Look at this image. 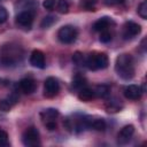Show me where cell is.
I'll return each instance as SVG.
<instances>
[{
    "label": "cell",
    "mask_w": 147,
    "mask_h": 147,
    "mask_svg": "<svg viewBox=\"0 0 147 147\" xmlns=\"http://www.w3.org/2000/svg\"><path fill=\"white\" fill-rule=\"evenodd\" d=\"M34 9H28V10H21L15 18L16 25L22 30H30L33 23L34 18Z\"/></svg>",
    "instance_id": "cell-4"
},
{
    "label": "cell",
    "mask_w": 147,
    "mask_h": 147,
    "mask_svg": "<svg viewBox=\"0 0 147 147\" xmlns=\"http://www.w3.org/2000/svg\"><path fill=\"white\" fill-rule=\"evenodd\" d=\"M22 57V51L18 46L6 45L2 48V62L6 65L15 64Z\"/></svg>",
    "instance_id": "cell-3"
},
{
    "label": "cell",
    "mask_w": 147,
    "mask_h": 147,
    "mask_svg": "<svg viewBox=\"0 0 147 147\" xmlns=\"http://www.w3.org/2000/svg\"><path fill=\"white\" fill-rule=\"evenodd\" d=\"M60 113L57 109L55 108H46L40 113V118L44 121V123L49 122V121H56V118L59 117Z\"/></svg>",
    "instance_id": "cell-14"
},
{
    "label": "cell",
    "mask_w": 147,
    "mask_h": 147,
    "mask_svg": "<svg viewBox=\"0 0 147 147\" xmlns=\"http://www.w3.org/2000/svg\"><path fill=\"white\" fill-rule=\"evenodd\" d=\"M11 103L7 100V99H2L0 100V110L1 111H9L11 109Z\"/></svg>",
    "instance_id": "cell-27"
},
{
    "label": "cell",
    "mask_w": 147,
    "mask_h": 147,
    "mask_svg": "<svg viewBox=\"0 0 147 147\" xmlns=\"http://www.w3.org/2000/svg\"><path fill=\"white\" fill-rule=\"evenodd\" d=\"M55 5H56V0H44L42 1L44 8L48 10H53L55 8Z\"/></svg>",
    "instance_id": "cell-28"
},
{
    "label": "cell",
    "mask_w": 147,
    "mask_h": 147,
    "mask_svg": "<svg viewBox=\"0 0 147 147\" xmlns=\"http://www.w3.org/2000/svg\"><path fill=\"white\" fill-rule=\"evenodd\" d=\"M140 32H141V26L138 23L133 21H127L123 25L122 36L125 40H130V39H133L136 36H138Z\"/></svg>",
    "instance_id": "cell-8"
},
{
    "label": "cell",
    "mask_w": 147,
    "mask_h": 147,
    "mask_svg": "<svg viewBox=\"0 0 147 147\" xmlns=\"http://www.w3.org/2000/svg\"><path fill=\"white\" fill-rule=\"evenodd\" d=\"M70 5H71V1L70 0H56L55 7H56L57 13H60V14H67L69 11Z\"/></svg>",
    "instance_id": "cell-18"
},
{
    "label": "cell",
    "mask_w": 147,
    "mask_h": 147,
    "mask_svg": "<svg viewBox=\"0 0 147 147\" xmlns=\"http://www.w3.org/2000/svg\"><path fill=\"white\" fill-rule=\"evenodd\" d=\"M93 91H94V95H95V96L105 99V98H107V96L109 95V93H110V87H109L108 85H106V84H101V85H96Z\"/></svg>",
    "instance_id": "cell-17"
},
{
    "label": "cell",
    "mask_w": 147,
    "mask_h": 147,
    "mask_svg": "<svg viewBox=\"0 0 147 147\" xmlns=\"http://www.w3.org/2000/svg\"><path fill=\"white\" fill-rule=\"evenodd\" d=\"M121 108H122V106L119 105V102H118L117 100L109 101V102L106 105V109H107V111H109V113H116V111L121 110Z\"/></svg>",
    "instance_id": "cell-22"
},
{
    "label": "cell",
    "mask_w": 147,
    "mask_h": 147,
    "mask_svg": "<svg viewBox=\"0 0 147 147\" xmlns=\"http://www.w3.org/2000/svg\"><path fill=\"white\" fill-rule=\"evenodd\" d=\"M115 71L118 75V77H121L124 80H129L133 78L136 70H134V61H133L132 55L127 53L119 54L116 57Z\"/></svg>",
    "instance_id": "cell-1"
},
{
    "label": "cell",
    "mask_w": 147,
    "mask_h": 147,
    "mask_svg": "<svg viewBox=\"0 0 147 147\" xmlns=\"http://www.w3.org/2000/svg\"><path fill=\"white\" fill-rule=\"evenodd\" d=\"M103 2L107 6H114V5H117L119 2H123V0H103Z\"/></svg>",
    "instance_id": "cell-31"
},
{
    "label": "cell",
    "mask_w": 147,
    "mask_h": 147,
    "mask_svg": "<svg viewBox=\"0 0 147 147\" xmlns=\"http://www.w3.org/2000/svg\"><path fill=\"white\" fill-rule=\"evenodd\" d=\"M18 86H20V90L24 94H31V93H33L36 91L37 83H36V80L33 78L26 77V78H23V79L20 80Z\"/></svg>",
    "instance_id": "cell-12"
},
{
    "label": "cell",
    "mask_w": 147,
    "mask_h": 147,
    "mask_svg": "<svg viewBox=\"0 0 147 147\" xmlns=\"http://www.w3.org/2000/svg\"><path fill=\"white\" fill-rule=\"evenodd\" d=\"M111 33L108 31V30H105V31H101V33H100V41L101 42H109L110 40H111Z\"/></svg>",
    "instance_id": "cell-26"
},
{
    "label": "cell",
    "mask_w": 147,
    "mask_h": 147,
    "mask_svg": "<svg viewBox=\"0 0 147 147\" xmlns=\"http://www.w3.org/2000/svg\"><path fill=\"white\" fill-rule=\"evenodd\" d=\"M109 60L106 53L92 52L87 56H85V67L90 70H101L107 68Z\"/></svg>",
    "instance_id": "cell-2"
},
{
    "label": "cell",
    "mask_w": 147,
    "mask_h": 147,
    "mask_svg": "<svg viewBox=\"0 0 147 147\" xmlns=\"http://www.w3.org/2000/svg\"><path fill=\"white\" fill-rule=\"evenodd\" d=\"M7 18H8V13H7L6 8L0 7V24L5 23L7 21Z\"/></svg>",
    "instance_id": "cell-29"
},
{
    "label": "cell",
    "mask_w": 147,
    "mask_h": 147,
    "mask_svg": "<svg viewBox=\"0 0 147 147\" xmlns=\"http://www.w3.org/2000/svg\"><path fill=\"white\" fill-rule=\"evenodd\" d=\"M133 133H134V126L133 125L129 124V125L123 126L119 130V132L117 133V144L118 145H125V144H127L131 140Z\"/></svg>",
    "instance_id": "cell-9"
},
{
    "label": "cell",
    "mask_w": 147,
    "mask_h": 147,
    "mask_svg": "<svg viewBox=\"0 0 147 147\" xmlns=\"http://www.w3.org/2000/svg\"><path fill=\"white\" fill-rule=\"evenodd\" d=\"M86 85V79L84 76L77 74L74 79H72V88H76V90H80L82 87H84Z\"/></svg>",
    "instance_id": "cell-19"
},
{
    "label": "cell",
    "mask_w": 147,
    "mask_h": 147,
    "mask_svg": "<svg viewBox=\"0 0 147 147\" xmlns=\"http://www.w3.org/2000/svg\"><path fill=\"white\" fill-rule=\"evenodd\" d=\"M72 61H74L75 64H77V65H79V67H85V56H84V54L80 53V52L74 53V55H72Z\"/></svg>",
    "instance_id": "cell-20"
},
{
    "label": "cell",
    "mask_w": 147,
    "mask_h": 147,
    "mask_svg": "<svg viewBox=\"0 0 147 147\" xmlns=\"http://www.w3.org/2000/svg\"><path fill=\"white\" fill-rule=\"evenodd\" d=\"M113 24V20L108 16H103V17H100L99 20H96L94 23H93V30L94 31H105V30H108V28Z\"/></svg>",
    "instance_id": "cell-13"
},
{
    "label": "cell",
    "mask_w": 147,
    "mask_h": 147,
    "mask_svg": "<svg viewBox=\"0 0 147 147\" xmlns=\"http://www.w3.org/2000/svg\"><path fill=\"white\" fill-rule=\"evenodd\" d=\"M123 93H124V96L129 100H139L141 98L142 90H141L140 86L131 84V85H127V86L124 87Z\"/></svg>",
    "instance_id": "cell-11"
},
{
    "label": "cell",
    "mask_w": 147,
    "mask_h": 147,
    "mask_svg": "<svg viewBox=\"0 0 147 147\" xmlns=\"http://www.w3.org/2000/svg\"><path fill=\"white\" fill-rule=\"evenodd\" d=\"M45 126L49 130V131H53L56 129V121H49V122H46L45 123Z\"/></svg>",
    "instance_id": "cell-30"
},
{
    "label": "cell",
    "mask_w": 147,
    "mask_h": 147,
    "mask_svg": "<svg viewBox=\"0 0 147 147\" xmlns=\"http://www.w3.org/2000/svg\"><path fill=\"white\" fill-rule=\"evenodd\" d=\"M30 64L34 68L38 69H44L45 64H46V60H45V54L40 51V49H34L32 51L31 55H30Z\"/></svg>",
    "instance_id": "cell-10"
},
{
    "label": "cell",
    "mask_w": 147,
    "mask_h": 147,
    "mask_svg": "<svg viewBox=\"0 0 147 147\" xmlns=\"http://www.w3.org/2000/svg\"><path fill=\"white\" fill-rule=\"evenodd\" d=\"M78 37V30L72 25H63L57 31V39L62 44H72Z\"/></svg>",
    "instance_id": "cell-5"
},
{
    "label": "cell",
    "mask_w": 147,
    "mask_h": 147,
    "mask_svg": "<svg viewBox=\"0 0 147 147\" xmlns=\"http://www.w3.org/2000/svg\"><path fill=\"white\" fill-rule=\"evenodd\" d=\"M95 98L94 91L90 87H82L78 92V99L83 102H88Z\"/></svg>",
    "instance_id": "cell-15"
},
{
    "label": "cell",
    "mask_w": 147,
    "mask_h": 147,
    "mask_svg": "<svg viewBox=\"0 0 147 147\" xmlns=\"http://www.w3.org/2000/svg\"><path fill=\"white\" fill-rule=\"evenodd\" d=\"M9 145V140H8V134L6 131L0 130V147H6Z\"/></svg>",
    "instance_id": "cell-25"
},
{
    "label": "cell",
    "mask_w": 147,
    "mask_h": 147,
    "mask_svg": "<svg viewBox=\"0 0 147 147\" xmlns=\"http://www.w3.org/2000/svg\"><path fill=\"white\" fill-rule=\"evenodd\" d=\"M98 0H80V7L85 10H95Z\"/></svg>",
    "instance_id": "cell-21"
},
{
    "label": "cell",
    "mask_w": 147,
    "mask_h": 147,
    "mask_svg": "<svg viewBox=\"0 0 147 147\" xmlns=\"http://www.w3.org/2000/svg\"><path fill=\"white\" fill-rule=\"evenodd\" d=\"M138 14L141 18L146 20L147 18V0H144L140 2V5L138 6Z\"/></svg>",
    "instance_id": "cell-24"
},
{
    "label": "cell",
    "mask_w": 147,
    "mask_h": 147,
    "mask_svg": "<svg viewBox=\"0 0 147 147\" xmlns=\"http://www.w3.org/2000/svg\"><path fill=\"white\" fill-rule=\"evenodd\" d=\"M22 142L26 147H34L40 145V137L39 131L34 126H30L25 129V131L22 134Z\"/></svg>",
    "instance_id": "cell-6"
},
{
    "label": "cell",
    "mask_w": 147,
    "mask_h": 147,
    "mask_svg": "<svg viewBox=\"0 0 147 147\" xmlns=\"http://www.w3.org/2000/svg\"><path fill=\"white\" fill-rule=\"evenodd\" d=\"M107 127L106 121L103 118H93L90 117V125L88 129H93L95 131H105Z\"/></svg>",
    "instance_id": "cell-16"
},
{
    "label": "cell",
    "mask_w": 147,
    "mask_h": 147,
    "mask_svg": "<svg viewBox=\"0 0 147 147\" xmlns=\"http://www.w3.org/2000/svg\"><path fill=\"white\" fill-rule=\"evenodd\" d=\"M60 92V83L55 77H47L44 83V95L46 98H54Z\"/></svg>",
    "instance_id": "cell-7"
},
{
    "label": "cell",
    "mask_w": 147,
    "mask_h": 147,
    "mask_svg": "<svg viewBox=\"0 0 147 147\" xmlns=\"http://www.w3.org/2000/svg\"><path fill=\"white\" fill-rule=\"evenodd\" d=\"M55 17L54 16H45L44 18H42V21L40 22V26L42 28V29H48L49 26H52L54 23H55Z\"/></svg>",
    "instance_id": "cell-23"
}]
</instances>
